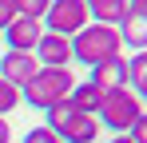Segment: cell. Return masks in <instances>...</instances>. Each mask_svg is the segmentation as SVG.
<instances>
[{"label":"cell","mask_w":147,"mask_h":143,"mask_svg":"<svg viewBox=\"0 0 147 143\" xmlns=\"http://www.w3.org/2000/svg\"><path fill=\"white\" fill-rule=\"evenodd\" d=\"M119 40L131 52H147V0H135L127 20L119 24Z\"/></svg>","instance_id":"cell-9"},{"label":"cell","mask_w":147,"mask_h":143,"mask_svg":"<svg viewBox=\"0 0 147 143\" xmlns=\"http://www.w3.org/2000/svg\"><path fill=\"white\" fill-rule=\"evenodd\" d=\"M111 143H135L131 135H111Z\"/></svg>","instance_id":"cell-20"},{"label":"cell","mask_w":147,"mask_h":143,"mask_svg":"<svg viewBox=\"0 0 147 143\" xmlns=\"http://www.w3.org/2000/svg\"><path fill=\"white\" fill-rule=\"evenodd\" d=\"M32 56H36V64H40V68H72V40L44 32Z\"/></svg>","instance_id":"cell-6"},{"label":"cell","mask_w":147,"mask_h":143,"mask_svg":"<svg viewBox=\"0 0 147 143\" xmlns=\"http://www.w3.org/2000/svg\"><path fill=\"white\" fill-rule=\"evenodd\" d=\"M44 115H48L44 127H48L60 143H96V135H99V119L76 111L68 99H64V103H56V107H48Z\"/></svg>","instance_id":"cell-3"},{"label":"cell","mask_w":147,"mask_h":143,"mask_svg":"<svg viewBox=\"0 0 147 143\" xmlns=\"http://www.w3.org/2000/svg\"><path fill=\"white\" fill-rule=\"evenodd\" d=\"M92 84H96L103 95L127 88V56H115V60H107V64L92 68Z\"/></svg>","instance_id":"cell-10"},{"label":"cell","mask_w":147,"mask_h":143,"mask_svg":"<svg viewBox=\"0 0 147 143\" xmlns=\"http://www.w3.org/2000/svg\"><path fill=\"white\" fill-rule=\"evenodd\" d=\"M143 115V103H139V95L131 92V88H119V92H107L103 95V103H99V127H107V131H115V135H131V127L139 123Z\"/></svg>","instance_id":"cell-4"},{"label":"cell","mask_w":147,"mask_h":143,"mask_svg":"<svg viewBox=\"0 0 147 143\" xmlns=\"http://www.w3.org/2000/svg\"><path fill=\"white\" fill-rule=\"evenodd\" d=\"M0 143H12V127H8V119H0Z\"/></svg>","instance_id":"cell-19"},{"label":"cell","mask_w":147,"mask_h":143,"mask_svg":"<svg viewBox=\"0 0 147 143\" xmlns=\"http://www.w3.org/2000/svg\"><path fill=\"white\" fill-rule=\"evenodd\" d=\"M48 4L52 0H16V12H20V16H28V20H44V16H48Z\"/></svg>","instance_id":"cell-14"},{"label":"cell","mask_w":147,"mask_h":143,"mask_svg":"<svg viewBox=\"0 0 147 143\" xmlns=\"http://www.w3.org/2000/svg\"><path fill=\"white\" fill-rule=\"evenodd\" d=\"M131 139H135V143H147V111L139 115V123L131 127Z\"/></svg>","instance_id":"cell-18"},{"label":"cell","mask_w":147,"mask_h":143,"mask_svg":"<svg viewBox=\"0 0 147 143\" xmlns=\"http://www.w3.org/2000/svg\"><path fill=\"white\" fill-rule=\"evenodd\" d=\"M40 36H44V24L28 20V16H16V20L4 28V44H8V52H36Z\"/></svg>","instance_id":"cell-8"},{"label":"cell","mask_w":147,"mask_h":143,"mask_svg":"<svg viewBox=\"0 0 147 143\" xmlns=\"http://www.w3.org/2000/svg\"><path fill=\"white\" fill-rule=\"evenodd\" d=\"M36 72H40V64L32 52H4L0 56V80H8L12 88H24Z\"/></svg>","instance_id":"cell-7"},{"label":"cell","mask_w":147,"mask_h":143,"mask_svg":"<svg viewBox=\"0 0 147 143\" xmlns=\"http://www.w3.org/2000/svg\"><path fill=\"white\" fill-rule=\"evenodd\" d=\"M72 88H76L72 68H40L24 88H20V103L48 111V107H56V103H64V99L72 95Z\"/></svg>","instance_id":"cell-1"},{"label":"cell","mask_w":147,"mask_h":143,"mask_svg":"<svg viewBox=\"0 0 147 143\" xmlns=\"http://www.w3.org/2000/svg\"><path fill=\"white\" fill-rule=\"evenodd\" d=\"M16 16H20V12H16V0H0V32L16 20Z\"/></svg>","instance_id":"cell-17"},{"label":"cell","mask_w":147,"mask_h":143,"mask_svg":"<svg viewBox=\"0 0 147 143\" xmlns=\"http://www.w3.org/2000/svg\"><path fill=\"white\" fill-rule=\"evenodd\" d=\"M123 56V40L119 28H103V24H88L80 36H72V60L76 64H88V68H99L107 60Z\"/></svg>","instance_id":"cell-2"},{"label":"cell","mask_w":147,"mask_h":143,"mask_svg":"<svg viewBox=\"0 0 147 143\" xmlns=\"http://www.w3.org/2000/svg\"><path fill=\"white\" fill-rule=\"evenodd\" d=\"M16 107H20V88H12L8 80H0V119L8 111H16Z\"/></svg>","instance_id":"cell-15"},{"label":"cell","mask_w":147,"mask_h":143,"mask_svg":"<svg viewBox=\"0 0 147 143\" xmlns=\"http://www.w3.org/2000/svg\"><path fill=\"white\" fill-rule=\"evenodd\" d=\"M20 143H60V139L52 135L48 127H32V131H28V135H24V139H20Z\"/></svg>","instance_id":"cell-16"},{"label":"cell","mask_w":147,"mask_h":143,"mask_svg":"<svg viewBox=\"0 0 147 143\" xmlns=\"http://www.w3.org/2000/svg\"><path fill=\"white\" fill-rule=\"evenodd\" d=\"M88 12H92V24L119 28V24L127 20V12H131V4H127V0H92V4H88Z\"/></svg>","instance_id":"cell-11"},{"label":"cell","mask_w":147,"mask_h":143,"mask_svg":"<svg viewBox=\"0 0 147 143\" xmlns=\"http://www.w3.org/2000/svg\"><path fill=\"white\" fill-rule=\"evenodd\" d=\"M88 24H92L88 0H52V4H48V16H44V32L72 40V36H80Z\"/></svg>","instance_id":"cell-5"},{"label":"cell","mask_w":147,"mask_h":143,"mask_svg":"<svg viewBox=\"0 0 147 143\" xmlns=\"http://www.w3.org/2000/svg\"><path fill=\"white\" fill-rule=\"evenodd\" d=\"M68 103H72L76 111H84V115H96V111H99V103H103V92H99L92 80H84V84H76V88H72Z\"/></svg>","instance_id":"cell-12"},{"label":"cell","mask_w":147,"mask_h":143,"mask_svg":"<svg viewBox=\"0 0 147 143\" xmlns=\"http://www.w3.org/2000/svg\"><path fill=\"white\" fill-rule=\"evenodd\" d=\"M127 88L139 95V103H147V52H135L127 60Z\"/></svg>","instance_id":"cell-13"}]
</instances>
